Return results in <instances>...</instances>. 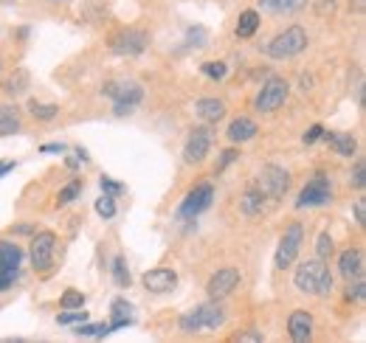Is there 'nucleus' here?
<instances>
[{
	"mask_svg": "<svg viewBox=\"0 0 366 343\" xmlns=\"http://www.w3.org/2000/svg\"><path fill=\"white\" fill-rule=\"evenodd\" d=\"M287 189H290V175H287V169H282V166H276V163H268V166L262 169V175H259V192H262L265 197L279 200V197L287 194Z\"/></svg>",
	"mask_w": 366,
	"mask_h": 343,
	"instance_id": "obj_11",
	"label": "nucleus"
},
{
	"mask_svg": "<svg viewBox=\"0 0 366 343\" xmlns=\"http://www.w3.org/2000/svg\"><path fill=\"white\" fill-rule=\"evenodd\" d=\"M330 200H333V183H330V178H327L324 172H316V175L304 183L302 194L296 197V206H299V209H307V206H327Z\"/></svg>",
	"mask_w": 366,
	"mask_h": 343,
	"instance_id": "obj_8",
	"label": "nucleus"
},
{
	"mask_svg": "<svg viewBox=\"0 0 366 343\" xmlns=\"http://www.w3.org/2000/svg\"><path fill=\"white\" fill-rule=\"evenodd\" d=\"M347 296H350L353 301L364 304V298H366V281H364V276H358V279H353V281H350V287H347Z\"/></svg>",
	"mask_w": 366,
	"mask_h": 343,
	"instance_id": "obj_33",
	"label": "nucleus"
},
{
	"mask_svg": "<svg viewBox=\"0 0 366 343\" xmlns=\"http://www.w3.org/2000/svg\"><path fill=\"white\" fill-rule=\"evenodd\" d=\"M223 324H226V307H223L217 298H212V301H206V304L195 307L192 313L181 315V321H178V327H181L186 335L215 332V330H220Z\"/></svg>",
	"mask_w": 366,
	"mask_h": 343,
	"instance_id": "obj_2",
	"label": "nucleus"
},
{
	"mask_svg": "<svg viewBox=\"0 0 366 343\" xmlns=\"http://www.w3.org/2000/svg\"><path fill=\"white\" fill-rule=\"evenodd\" d=\"M265 194L262 192H256V189H248L243 194V200H240V211H243L245 217H259V214H265Z\"/></svg>",
	"mask_w": 366,
	"mask_h": 343,
	"instance_id": "obj_23",
	"label": "nucleus"
},
{
	"mask_svg": "<svg viewBox=\"0 0 366 343\" xmlns=\"http://www.w3.org/2000/svg\"><path fill=\"white\" fill-rule=\"evenodd\" d=\"M209 79H215V82H220V79H226V74H229V68H226V62H206L203 68H200Z\"/></svg>",
	"mask_w": 366,
	"mask_h": 343,
	"instance_id": "obj_34",
	"label": "nucleus"
},
{
	"mask_svg": "<svg viewBox=\"0 0 366 343\" xmlns=\"http://www.w3.org/2000/svg\"><path fill=\"white\" fill-rule=\"evenodd\" d=\"M59 307H62V310H82V307H85V296H82L79 290H65V293L59 296Z\"/></svg>",
	"mask_w": 366,
	"mask_h": 343,
	"instance_id": "obj_27",
	"label": "nucleus"
},
{
	"mask_svg": "<svg viewBox=\"0 0 366 343\" xmlns=\"http://www.w3.org/2000/svg\"><path fill=\"white\" fill-rule=\"evenodd\" d=\"M14 169V161H0V178H6Z\"/></svg>",
	"mask_w": 366,
	"mask_h": 343,
	"instance_id": "obj_44",
	"label": "nucleus"
},
{
	"mask_svg": "<svg viewBox=\"0 0 366 343\" xmlns=\"http://www.w3.org/2000/svg\"><path fill=\"white\" fill-rule=\"evenodd\" d=\"M113 281H116V287H130V270H127L124 256L113 259Z\"/></svg>",
	"mask_w": 366,
	"mask_h": 343,
	"instance_id": "obj_30",
	"label": "nucleus"
},
{
	"mask_svg": "<svg viewBox=\"0 0 366 343\" xmlns=\"http://www.w3.org/2000/svg\"><path fill=\"white\" fill-rule=\"evenodd\" d=\"M302 239H304V228H302V223H293V226H287V228H285L282 239H279V248H276V256H273L276 270H287V267L296 262L299 248H302Z\"/></svg>",
	"mask_w": 366,
	"mask_h": 343,
	"instance_id": "obj_7",
	"label": "nucleus"
},
{
	"mask_svg": "<svg viewBox=\"0 0 366 343\" xmlns=\"http://www.w3.org/2000/svg\"><path fill=\"white\" fill-rule=\"evenodd\" d=\"M355 223H358L361 228L366 226V200L364 197H358V200H355Z\"/></svg>",
	"mask_w": 366,
	"mask_h": 343,
	"instance_id": "obj_40",
	"label": "nucleus"
},
{
	"mask_svg": "<svg viewBox=\"0 0 366 343\" xmlns=\"http://www.w3.org/2000/svg\"><path fill=\"white\" fill-rule=\"evenodd\" d=\"M259 8L268 14H296L307 8V0H259Z\"/></svg>",
	"mask_w": 366,
	"mask_h": 343,
	"instance_id": "obj_22",
	"label": "nucleus"
},
{
	"mask_svg": "<svg viewBox=\"0 0 366 343\" xmlns=\"http://www.w3.org/2000/svg\"><path fill=\"white\" fill-rule=\"evenodd\" d=\"M215 203V186L212 183H198L186 197L183 203L178 206V220H195L200 217L203 211H209Z\"/></svg>",
	"mask_w": 366,
	"mask_h": 343,
	"instance_id": "obj_6",
	"label": "nucleus"
},
{
	"mask_svg": "<svg viewBox=\"0 0 366 343\" xmlns=\"http://www.w3.org/2000/svg\"><path fill=\"white\" fill-rule=\"evenodd\" d=\"M338 155H344V158H353L355 152H358V141H355V135H350V132H327L324 129V135H321Z\"/></svg>",
	"mask_w": 366,
	"mask_h": 343,
	"instance_id": "obj_19",
	"label": "nucleus"
},
{
	"mask_svg": "<svg viewBox=\"0 0 366 343\" xmlns=\"http://www.w3.org/2000/svg\"><path fill=\"white\" fill-rule=\"evenodd\" d=\"M338 270L347 281L364 276V250L361 248H347L341 256H338Z\"/></svg>",
	"mask_w": 366,
	"mask_h": 343,
	"instance_id": "obj_16",
	"label": "nucleus"
},
{
	"mask_svg": "<svg viewBox=\"0 0 366 343\" xmlns=\"http://www.w3.org/2000/svg\"><path fill=\"white\" fill-rule=\"evenodd\" d=\"M57 321H59L62 327H76V324L88 321V313H85V307H82V310H62V313L57 315Z\"/></svg>",
	"mask_w": 366,
	"mask_h": 343,
	"instance_id": "obj_28",
	"label": "nucleus"
},
{
	"mask_svg": "<svg viewBox=\"0 0 366 343\" xmlns=\"http://www.w3.org/2000/svg\"><path fill=\"white\" fill-rule=\"evenodd\" d=\"M54 248H57V236L54 231H34V239H31V264L34 270H48L54 264Z\"/></svg>",
	"mask_w": 366,
	"mask_h": 343,
	"instance_id": "obj_12",
	"label": "nucleus"
},
{
	"mask_svg": "<svg viewBox=\"0 0 366 343\" xmlns=\"http://www.w3.org/2000/svg\"><path fill=\"white\" fill-rule=\"evenodd\" d=\"M186 37H189V40H186L189 45H203V42H206V28H200V25H192V28L186 31Z\"/></svg>",
	"mask_w": 366,
	"mask_h": 343,
	"instance_id": "obj_37",
	"label": "nucleus"
},
{
	"mask_svg": "<svg viewBox=\"0 0 366 343\" xmlns=\"http://www.w3.org/2000/svg\"><path fill=\"white\" fill-rule=\"evenodd\" d=\"M256 121L253 118H248V115H240V118H234L231 124H229V129H226V135H229V141L231 144H245V141H251L253 135H256Z\"/></svg>",
	"mask_w": 366,
	"mask_h": 343,
	"instance_id": "obj_18",
	"label": "nucleus"
},
{
	"mask_svg": "<svg viewBox=\"0 0 366 343\" xmlns=\"http://www.w3.org/2000/svg\"><path fill=\"white\" fill-rule=\"evenodd\" d=\"M79 192H82V180H71L65 189H59V194H57V206H68V203H74V200L79 197Z\"/></svg>",
	"mask_w": 366,
	"mask_h": 343,
	"instance_id": "obj_26",
	"label": "nucleus"
},
{
	"mask_svg": "<svg viewBox=\"0 0 366 343\" xmlns=\"http://www.w3.org/2000/svg\"><path fill=\"white\" fill-rule=\"evenodd\" d=\"M333 236L327 233V231H321L319 233V239H316V253H319V259H327V256H333Z\"/></svg>",
	"mask_w": 366,
	"mask_h": 343,
	"instance_id": "obj_32",
	"label": "nucleus"
},
{
	"mask_svg": "<svg viewBox=\"0 0 366 343\" xmlns=\"http://www.w3.org/2000/svg\"><path fill=\"white\" fill-rule=\"evenodd\" d=\"M20 79H23V74H20V76H17V79H14V76H11V79H8V85H6V91H8V93H20V91H23V88H25V85H23V82H20Z\"/></svg>",
	"mask_w": 366,
	"mask_h": 343,
	"instance_id": "obj_43",
	"label": "nucleus"
},
{
	"mask_svg": "<svg viewBox=\"0 0 366 343\" xmlns=\"http://www.w3.org/2000/svg\"><path fill=\"white\" fill-rule=\"evenodd\" d=\"M40 152L42 155H65V144H45V146H40Z\"/></svg>",
	"mask_w": 366,
	"mask_h": 343,
	"instance_id": "obj_41",
	"label": "nucleus"
},
{
	"mask_svg": "<svg viewBox=\"0 0 366 343\" xmlns=\"http://www.w3.org/2000/svg\"><path fill=\"white\" fill-rule=\"evenodd\" d=\"M366 166L364 163H358V166H355V172H353V186H355V189H361V192H364V186H366Z\"/></svg>",
	"mask_w": 366,
	"mask_h": 343,
	"instance_id": "obj_39",
	"label": "nucleus"
},
{
	"mask_svg": "<svg viewBox=\"0 0 366 343\" xmlns=\"http://www.w3.org/2000/svg\"><path fill=\"white\" fill-rule=\"evenodd\" d=\"M96 214L105 217V220H113V217H116V197L102 194V197L96 200Z\"/></svg>",
	"mask_w": 366,
	"mask_h": 343,
	"instance_id": "obj_31",
	"label": "nucleus"
},
{
	"mask_svg": "<svg viewBox=\"0 0 366 343\" xmlns=\"http://www.w3.org/2000/svg\"><path fill=\"white\" fill-rule=\"evenodd\" d=\"M20 264L23 250L14 242H0V293L14 287V281L20 279Z\"/></svg>",
	"mask_w": 366,
	"mask_h": 343,
	"instance_id": "obj_9",
	"label": "nucleus"
},
{
	"mask_svg": "<svg viewBox=\"0 0 366 343\" xmlns=\"http://www.w3.org/2000/svg\"><path fill=\"white\" fill-rule=\"evenodd\" d=\"M130 324H132V304L124 301V298H116L113 307H110V324H108V330L116 332V330H124Z\"/></svg>",
	"mask_w": 366,
	"mask_h": 343,
	"instance_id": "obj_21",
	"label": "nucleus"
},
{
	"mask_svg": "<svg viewBox=\"0 0 366 343\" xmlns=\"http://www.w3.org/2000/svg\"><path fill=\"white\" fill-rule=\"evenodd\" d=\"M293 284L299 293H307V296H330L333 293V273H330L324 259H307L296 267Z\"/></svg>",
	"mask_w": 366,
	"mask_h": 343,
	"instance_id": "obj_1",
	"label": "nucleus"
},
{
	"mask_svg": "<svg viewBox=\"0 0 366 343\" xmlns=\"http://www.w3.org/2000/svg\"><path fill=\"white\" fill-rule=\"evenodd\" d=\"M195 110H198V115H200L206 124H217V121L226 118V105H223L220 99H212V96L200 99V102L195 105Z\"/></svg>",
	"mask_w": 366,
	"mask_h": 343,
	"instance_id": "obj_20",
	"label": "nucleus"
},
{
	"mask_svg": "<svg viewBox=\"0 0 366 343\" xmlns=\"http://www.w3.org/2000/svg\"><path fill=\"white\" fill-rule=\"evenodd\" d=\"M234 341L237 343H259L262 341V332H243V335H237Z\"/></svg>",
	"mask_w": 366,
	"mask_h": 343,
	"instance_id": "obj_42",
	"label": "nucleus"
},
{
	"mask_svg": "<svg viewBox=\"0 0 366 343\" xmlns=\"http://www.w3.org/2000/svg\"><path fill=\"white\" fill-rule=\"evenodd\" d=\"M212 146H215V129L212 127H200V129H195L189 135V141L183 146V161L189 166H198V163L206 161V155L212 152Z\"/></svg>",
	"mask_w": 366,
	"mask_h": 343,
	"instance_id": "obj_10",
	"label": "nucleus"
},
{
	"mask_svg": "<svg viewBox=\"0 0 366 343\" xmlns=\"http://www.w3.org/2000/svg\"><path fill=\"white\" fill-rule=\"evenodd\" d=\"M99 186H102V192H105V194H110V197H119V194H124L122 180H113V178H108V175H102V178H99Z\"/></svg>",
	"mask_w": 366,
	"mask_h": 343,
	"instance_id": "obj_35",
	"label": "nucleus"
},
{
	"mask_svg": "<svg viewBox=\"0 0 366 343\" xmlns=\"http://www.w3.org/2000/svg\"><path fill=\"white\" fill-rule=\"evenodd\" d=\"M28 113L34 115V118H40V121H51L54 115L59 113V107H57V105H42V102H31V105H28Z\"/></svg>",
	"mask_w": 366,
	"mask_h": 343,
	"instance_id": "obj_29",
	"label": "nucleus"
},
{
	"mask_svg": "<svg viewBox=\"0 0 366 343\" xmlns=\"http://www.w3.org/2000/svg\"><path fill=\"white\" fill-rule=\"evenodd\" d=\"M287 332L296 343H307L313 335V315L304 313V310H296L290 318H287Z\"/></svg>",
	"mask_w": 366,
	"mask_h": 343,
	"instance_id": "obj_17",
	"label": "nucleus"
},
{
	"mask_svg": "<svg viewBox=\"0 0 366 343\" xmlns=\"http://www.w3.org/2000/svg\"><path fill=\"white\" fill-rule=\"evenodd\" d=\"M20 132V113L11 105H0V135H14Z\"/></svg>",
	"mask_w": 366,
	"mask_h": 343,
	"instance_id": "obj_25",
	"label": "nucleus"
},
{
	"mask_svg": "<svg viewBox=\"0 0 366 343\" xmlns=\"http://www.w3.org/2000/svg\"><path fill=\"white\" fill-rule=\"evenodd\" d=\"M147 45H149V34L147 31H141V28H127L122 34H116L113 37V54H119V57H141L144 51H147Z\"/></svg>",
	"mask_w": 366,
	"mask_h": 343,
	"instance_id": "obj_13",
	"label": "nucleus"
},
{
	"mask_svg": "<svg viewBox=\"0 0 366 343\" xmlns=\"http://www.w3.org/2000/svg\"><path fill=\"white\" fill-rule=\"evenodd\" d=\"M307 48V31L302 25H290L285 31H279L268 45H265V54L270 59H290V57H299L302 51Z\"/></svg>",
	"mask_w": 366,
	"mask_h": 343,
	"instance_id": "obj_3",
	"label": "nucleus"
},
{
	"mask_svg": "<svg viewBox=\"0 0 366 343\" xmlns=\"http://www.w3.org/2000/svg\"><path fill=\"white\" fill-rule=\"evenodd\" d=\"M102 93L116 102V107H113L116 115L132 113V110L144 102V88H141L138 82H132V79H113V82H108V85L102 88Z\"/></svg>",
	"mask_w": 366,
	"mask_h": 343,
	"instance_id": "obj_4",
	"label": "nucleus"
},
{
	"mask_svg": "<svg viewBox=\"0 0 366 343\" xmlns=\"http://www.w3.org/2000/svg\"><path fill=\"white\" fill-rule=\"evenodd\" d=\"M14 233H31V236H34V228H31V226H17Z\"/></svg>",
	"mask_w": 366,
	"mask_h": 343,
	"instance_id": "obj_45",
	"label": "nucleus"
},
{
	"mask_svg": "<svg viewBox=\"0 0 366 343\" xmlns=\"http://www.w3.org/2000/svg\"><path fill=\"white\" fill-rule=\"evenodd\" d=\"M287 93H290V82L282 79V76H270V79L262 85V91L256 93L253 107H256L259 113H276V110L287 102Z\"/></svg>",
	"mask_w": 366,
	"mask_h": 343,
	"instance_id": "obj_5",
	"label": "nucleus"
},
{
	"mask_svg": "<svg viewBox=\"0 0 366 343\" xmlns=\"http://www.w3.org/2000/svg\"><path fill=\"white\" fill-rule=\"evenodd\" d=\"M256 28H259V14L253 11V8H245L243 14H240V20H237V37L240 40H251L253 34H256Z\"/></svg>",
	"mask_w": 366,
	"mask_h": 343,
	"instance_id": "obj_24",
	"label": "nucleus"
},
{
	"mask_svg": "<svg viewBox=\"0 0 366 343\" xmlns=\"http://www.w3.org/2000/svg\"><path fill=\"white\" fill-rule=\"evenodd\" d=\"M237 284H240V270H234V267H223V270H217V273H212V279H209V284H206V290H209V298H226V296H231L234 290H237Z\"/></svg>",
	"mask_w": 366,
	"mask_h": 343,
	"instance_id": "obj_14",
	"label": "nucleus"
},
{
	"mask_svg": "<svg viewBox=\"0 0 366 343\" xmlns=\"http://www.w3.org/2000/svg\"><path fill=\"white\" fill-rule=\"evenodd\" d=\"M144 287H147L149 293H155V296L172 293V290L178 287V273H175L172 267H152V270L144 273Z\"/></svg>",
	"mask_w": 366,
	"mask_h": 343,
	"instance_id": "obj_15",
	"label": "nucleus"
},
{
	"mask_svg": "<svg viewBox=\"0 0 366 343\" xmlns=\"http://www.w3.org/2000/svg\"><path fill=\"white\" fill-rule=\"evenodd\" d=\"M321 135H324V124H313V127L304 132V138H302V141H304V146H310V144H316Z\"/></svg>",
	"mask_w": 366,
	"mask_h": 343,
	"instance_id": "obj_38",
	"label": "nucleus"
},
{
	"mask_svg": "<svg viewBox=\"0 0 366 343\" xmlns=\"http://www.w3.org/2000/svg\"><path fill=\"white\" fill-rule=\"evenodd\" d=\"M237 158H240V149H234V146H231V149H223V155H220V161H217V172H226Z\"/></svg>",
	"mask_w": 366,
	"mask_h": 343,
	"instance_id": "obj_36",
	"label": "nucleus"
}]
</instances>
